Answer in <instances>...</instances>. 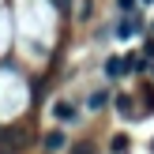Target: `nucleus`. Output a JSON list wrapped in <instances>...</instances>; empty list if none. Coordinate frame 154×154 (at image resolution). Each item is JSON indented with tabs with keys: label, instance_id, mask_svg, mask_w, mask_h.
I'll return each instance as SVG.
<instances>
[{
	"label": "nucleus",
	"instance_id": "1",
	"mask_svg": "<svg viewBox=\"0 0 154 154\" xmlns=\"http://www.w3.org/2000/svg\"><path fill=\"white\" fill-rule=\"evenodd\" d=\"M53 113H57V120H75V105L72 102H57Z\"/></svg>",
	"mask_w": 154,
	"mask_h": 154
},
{
	"label": "nucleus",
	"instance_id": "2",
	"mask_svg": "<svg viewBox=\"0 0 154 154\" xmlns=\"http://www.w3.org/2000/svg\"><path fill=\"white\" fill-rule=\"evenodd\" d=\"M135 30H139V19H124V23L117 26V38H132Z\"/></svg>",
	"mask_w": 154,
	"mask_h": 154
},
{
	"label": "nucleus",
	"instance_id": "3",
	"mask_svg": "<svg viewBox=\"0 0 154 154\" xmlns=\"http://www.w3.org/2000/svg\"><path fill=\"white\" fill-rule=\"evenodd\" d=\"M120 72H124V60H117V57H109V60H105V75H109V79H117Z\"/></svg>",
	"mask_w": 154,
	"mask_h": 154
},
{
	"label": "nucleus",
	"instance_id": "4",
	"mask_svg": "<svg viewBox=\"0 0 154 154\" xmlns=\"http://www.w3.org/2000/svg\"><path fill=\"white\" fill-rule=\"evenodd\" d=\"M45 147L49 150H64V132H49L45 135Z\"/></svg>",
	"mask_w": 154,
	"mask_h": 154
},
{
	"label": "nucleus",
	"instance_id": "5",
	"mask_svg": "<svg viewBox=\"0 0 154 154\" xmlns=\"http://www.w3.org/2000/svg\"><path fill=\"white\" fill-rule=\"evenodd\" d=\"M117 109H120V117H135V113H132V98H128V94L117 98Z\"/></svg>",
	"mask_w": 154,
	"mask_h": 154
},
{
	"label": "nucleus",
	"instance_id": "6",
	"mask_svg": "<svg viewBox=\"0 0 154 154\" xmlns=\"http://www.w3.org/2000/svg\"><path fill=\"white\" fill-rule=\"evenodd\" d=\"M90 109H102V105H105V90H94V94H90Z\"/></svg>",
	"mask_w": 154,
	"mask_h": 154
},
{
	"label": "nucleus",
	"instance_id": "7",
	"mask_svg": "<svg viewBox=\"0 0 154 154\" xmlns=\"http://www.w3.org/2000/svg\"><path fill=\"white\" fill-rule=\"evenodd\" d=\"M128 150V135H113V154H124Z\"/></svg>",
	"mask_w": 154,
	"mask_h": 154
},
{
	"label": "nucleus",
	"instance_id": "8",
	"mask_svg": "<svg viewBox=\"0 0 154 154\" xmlns=\"http://www.w3.org/2000/svg\"><path fill=\"white\" fill-rule=\"evenodd\" d=\"M147 53H150V57H154V42H150V45H147Z\"/></svg>",
	"mask_w": 154,
	"mask_h": 154
},
{
	"label": "nucleus",
	"instance_id": "9",
	"mask_svg": "<svg viewBox=\"0 0 154 154\" xmlns=\"http://www.w3.org/2000/svg\"><path fill=\"white\" fill-rule=\"evenodd\" d=\"M150 26H154V23H150Z\"/></svg>",
	"mask_w": 154,
	"mask_h": 154
},
{
	"label": "nucleus",
	"instance_id": "10",
	"mask_svg": "<svg viewBox=\"0 0 154 154\" xmlns=\"http://www.w3.org/2000/svg\"><path fill=\"white\" fill-rule=\"evenodd\" d=\"M150 150H154V147H150Z\"/></svg>",
	"mask_w": 154,
	"mask_h": 154
}]
</instances>
